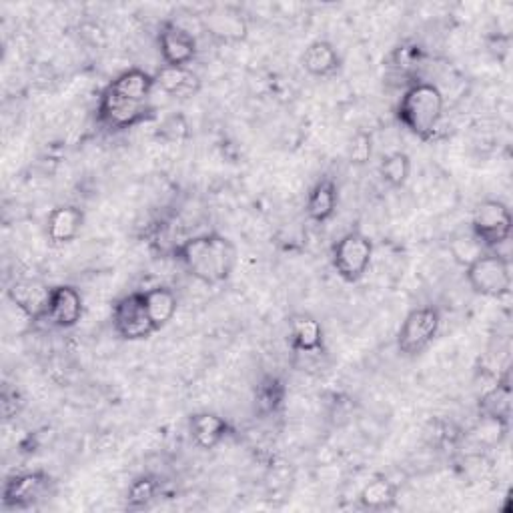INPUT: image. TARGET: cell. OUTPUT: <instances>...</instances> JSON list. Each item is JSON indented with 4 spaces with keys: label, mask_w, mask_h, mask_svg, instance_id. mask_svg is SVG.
Segmentation results:
<instances>
[{
    "label": "cell",
    "mask_w": 513,
    "mask_h": 513,
    "mask_svg": "<svg viewBox=\"0 0 513 513\" xmlns=\"http://www.w3.org/2000/svg\"><path fill=\"white\" fill-rule=\"evenodd\" d=\"M173 257L193 279L213 287L229 281L233 275L237 265V247L229 237L211 231L175 245Z\"/></svg>",
    "instance_id": "obj_1"
},
{
    "label": "cell",
    "mask_w": 513,
    "mask_h": 513,
    "mask_svg": "<svg viewBox=\"0 0 513 513\" xmlns=\"http://www.w3.org/2000/svg\"><path fill=\"white\" fill-rule=\"evenodd\" d=\"M445 113V97L433 83L413 81L397 103V121L419 141L435 139Z\"/></svg>",
    "instance_id": "obj_2"
},
{
    "label": "cell",
    "mask_w": 513,
    "mask_h": 513,
    "mask_svg": "<svg viewBox=\"0 0 513 513\" xmlns=\"http://www.w3.org/2000/svg\"><path fill=\"white\" fill-rule=\"evenodd\" d=\"M157 117V107L153 103H137L131 101L117 91H113L109 85L101 91L99 103H97V121L101 127H105L111 133H121L133 127H139L143 123H149Z\"/></svg>",
    "instance_id": "obj_3"
},
{
    "label": "cell",
    "mask_w": 513,
    "mask_h": 513,
    "mask_svg": "<svg viewBox=\"0 0 513 513\" xmlns=\"http://www.w3.org/2000/svg\"><path fill=\"white\" fill-rule=\"evenodd\" d=\"M465 279L471 291L481 297L501 299L511 293V267L497 251H485L465 265Z\"/></svg>",
    "instance_id": "obj_4"
},
{
    "label": "cell",
    "mask_w": 513,
    "mask_h": 513,
    "mask_svg": "<svg viewBox=\"0 0 513 513\" xmlns=\"http://www.w3.org/2000/svg\"><path fill=\"white\" fill-rule=\"evenodd\" d=\"M471 237L485 249L495 251L511 239L513 219L511 211L503 201L485 199L473 209L471 217Z\"/></svg>",
    "instance_id": "obj_5"
},
{
    "label": "cell",
    "mask_w": 513,
    "mask_h": 513,
    "mask_svg": "<svg viewBox=\"0 0 513 513\" xmlns=\"http://www.w3.org/2000/svg\"><path fill=\"white\" fill-rule=\"evenodd\" d=\"M441 329V313L433 305L415 307L403 319L397 331V351L403 357H419L437 339Z\"/></svg>",
    "instance_id": "obj_6"
},
{
    "label": "cell",
    "mask_w": 513,
    "mask_h": 513,
    "mask_svg": "<svg viewBox=\"0 0 513 513\" xmlns=\"http://www.w3.org/2000/svg\"><path fill=\"white\" fill-rule=\"evenodd\" d=\"M373 241L361 231H349L331 249V265L345 283H359L373 261Z\"/></svg>",
    "instance_id": "obj_7"
},
{
    "label": "cell",
    "mask_w": 513,
    "mask_h": 513,
    "mask_svg": "<svg viewBox=\"0 0 513 513\" xmlns=\"http://www.w3.org/2000/svg\"><path fill=\"white\" fill-rule=\"evenodd\" d=\"M111 321L115 335L123 341H143L157 333L149 317L143 291H133L117 299L113 305Z\"/></svg>",
    "instance_id": "obj_8"
},
{
    "label": "cell",
    "mask_w": 513,
    "mask_h": 513,
    "mask_svg": "<svg viewBox=\"0 0 513 513\" xmlns=\"http://www.w3.org/2000/svg\"><path fill=\"white\" fill-rule=\"evenodd\" d=\"M55 481L45 471H27L17 473L7 479L3 489V507L5 509H31L39 501L51 495Z\"/></svg>",
    "instance_id": "obj_9"
},
{
    "label": "cell",
    "mask_w": 513,
    "mask_h": 513,
    "mask_svg": "<svg viewBox=\"0 0 513 513\" xmlns=\"http://www.w3.org/2000/svg\"><path fill=\"white\" fill-rule=\"evenodd\" d=\"M159 55L167 67H191L197 59L199 47L193 33L173 21H165L159 29Z\"/></svg>",
    "instance_id": "obj_10"
},
{
    "label": "cell",
    "mask_w": 513,
    "mask_h": 513,
    "mask_svg": "<svg viewBox=\"0 0 513 513\" xmlns=\"http://www.w3.org/2000/svg\"><path fill=\"white\" fill-rule=\"evenodd\" d=\"M85 313L83 295L73 285H57L51 291L49 307L43 323H49L57 329H73L81 323Z\"/></svg>",
    "instance_id": "obj_11"
},
{
    "label": "cell",
    "mask_w": 513,
    "mask_h": 513,
    "mask_svg": "<svg viewBox=\"0 0 513 513\" xmlns=\"http://www.w3.org/2000/svg\"><path fill=\"white\" fill-rule=\"evenodd\" d=\"M51 291L53 287H47L37 279H23V281H15L7 289V297L31 323H43L49 307Z\"/></svg>",
    "instance_id": "obj_12"
},
{
    "label": "cell",
    "mask_w": 513,
    "mask_h": 513,
    "mask_svg": "<svg viewBox=\"0 0 513 513\" xmlns=\"http://www.w3.org/2000/svg\"><path fill=\"white\" fill-rule=\"evenodd\" d=\"M289 345L301 355H321L325 351V331L317 317L297 313L289 319Z\"/></svg>",
    "instance_id": "obj_13"
},
{
    "label": "cell",
    "mask_w": 513,
    "mask_h": 513,
    "mask_svg": "<svg viewBox=\"0 0 513 513\" xmlns=\"http://www.w3.org/2000/svg\"><path fill=\"white\" fill-rule=\"evenodd\" d=\"M231 431H233L231 423L217 413L199 411L189 417L191 441L203 451H211L219 447L231 435Z\"/></svg>",
    "instance_id": "obj_14"
},
{
    "label": "cell",
    "mask_w": 513,
    "mask_h": 513,
    "mask_svg": "<svg viewBox=\"0 0 513 513\" xmlns=\"http://www.w3.org/2000/svg\"><path fill=\"white\" fill-rule=\"evenodd\" d=\"M85 225L83 209L75 205L55 207L47 217V239L53 245H69L73 243Z\"/></svg>",
    "instance_id": "obj_15"
},
{
    "label": "cell",
    "mask_w": 513,
    "mask_h": 513,
    "mask_svg": "<svg viewBox=\"0 0 513 513\" xmlns=\"http://www.w3.org/2000/svg\"><path fill=\"white\" fill-rule=\"evenodd\" d=\"M155 85L159 91L173 99H193L201 91V79L189 67L161 65L155 73Z\"/></svg>",
    "instance_id": "obj_16"
},
{
    "label": "cell",
    "mask_w": 513,
    "mask_h": 513,
    "mask_svg": "<svg viewBox=\"0 0 513 513\" xmlns=\"http://www.w3.org/2000/svg\"><path fill=\"white\" fill-rule=\"evenodd\" d=\"M337 207H339L337 183L331 177H321L307 195V201H305L307 219L317 225H323L335 217Z\"/></svg>",
    "instance_id": "obj_17"
},
{
    "label": "cell",
    "mask_w": 513,
    "mask_h": 513,
    "mask_svg": "<svg viewBox=\"0 0 513 513\" xmlns=\"http://www.w3.org/2000/svg\"><path fill=\"white\" fill-rule=\"evenodd\" d=\"M205 31L221 43H241L247 39L245 19L231 9H215L203 17Z\"/></svg>",
    "instance_id": "obj_18"
},
{
    "label": "cell",
    "mask_w": 513,
    "mask_h": 513,
    "mask_svg": "<svg viewBox=\"0 0 513 513\" xmlns=\"http://www.w3.org/2000/svg\"><path fill=\"white\" fill-rule=\"evenodd\" d=\"M301 67L317 79H329L339 73L341 57L329 41H313L301 55Z\"/></svg>",
    "instance_id": "obj_19"
},
{
    "label": "cell",
    "mask_w": 513,
    "mask_h": 513,
    "mask_svg": "<svg viewBox=\"0 0 513 513\" xmlns=\"http://www.w3.org/2000/svg\"><path fill=\"white\" fill-rule=\"evenodd\" d=\"M357 503L367 511H389L397 507V485L385 475H373L359 491Z\"/></svg>",
    "instance_id": "obj_20"
},
{
    "label": "cell",
    "mask_w": 513,
    "mask_h": 513,
    "mask_svg": "<svg viewBox=\"0 0 513 513\" xmlns=\"http://www.w3.org/2000/svg\"><path fill=\"white\" fill-rule=\"evenodd\" d=\"M109 87L117 91L119 95L137 101V103H151L155 85V75L143 71V69H127L121 75H117Z\"/></svg>",
    "instance_id": "obj_21"
},
{
    "label": "cell",
    "mask_w": 513,
    "mask_h": 513,
    "mask_svg": "<svg viewBox=\"0 0 513 513\" xmlns=\"http://www.w3.org/2000/svg\"><path fill=\"white\" fill-rule=\"evenodd\" d=\"M287 399V385L279 375H263L253 391L255 411L261 417H271L279 413Z\"/></svg>",
    "instance_id": "obj_22"
},
{
    "label": "cell",
    "mask_w": 513,
    "mask_h": 513,
    "mask_svg": "<svg viewBox=\"0 0 513 513\" xmlns=\"http://www.w3.org/2000/svg\"><path fill=\"white\" fill-rule=\"evenodd\" d=\"M143 297H145V305H147V311H149V317H151L155 329L157 331L165 329L173 321V317L177 315V309H179V299L173 293V289L159 285V287L143 291Z\"/></svg>",
    "instance_id": "obj_23"
},
{
    "label": "cell",
    "mask_w": 513,
    "mask_h": 513,
    "mask_svg": "<svg viewBox=\"0 0 513 513\" xmlns=\"http://www.w3.org/2000/svg\"><path fill=\"white\" fill-rule=\"evenodd\" d=\"M479 415L509 421V415H511V385H509L507 375L501 381H497V385L493 389H489L479 399Z\"/></svg>",
    "instance_id": "obj_24"
},
{
    "label": "cell",
    "mask_w": 513,
    "mask_h": 513,
    "mask_svg": "<svg viewBox=\"0 0 513 513\" xmlns=\"http://www.w3.org/2000/svg\"><path fill=\"white\" fill-rule=\"evenodd\" d=\"M379 177L391 189H403L411 177V159L403 151L389 153L379 163Z\"/></svg>",
    "instance_id": "obj_25"
},
{
    "label": "cell",
    "mask_w": 513,
    "mask_h": 513,
    "mask_svg": "<svg viewBox=\"0 0 513 513\" xmlns=\"http://www.w3.org/2000/svg\"><path fill=\"white\" fill-rule=\"evenodd\" d=\"M157 497H161V479L157 475H139L127 491V507L137 511L149 507Z\"/></svg>",
    "instance_id": "obj_26"
},
{
    "label": "cell",
    "mask_w": 513,
    "mask_h": 513,
    "mask_svg": "<svg viewBox=\"0 0 513 513\" xmlns=\"http://www.w3.org/2000/svg\"><path fill=\"white\" fill-rule=\"evenodd\" d=\"M423 49L415 43H403L399 47H395L387 59V67L395 73V75H411L421 63H423Z\"/></svg>",
    "instance_id": "obj_27"
},
{
    "label": "cell",
    "mask_w": 513,
    "mask_h": 513,
    "mask_svg": "<svg viewBox=\"0 0 513 513\" xmlns=\"http://www.w3.org/2000/svg\"><path fill=\"white\" fill-rule=\"evenodd\" d=\"M373 157V135L367 131H357L347 147V159L355 167H365Z\"/></svg>",
    "instance_id": "obj_28"
},
{
    "label": "cell",
    "mask_w": 513,
    "mask_h": 513,
    "mask_svg": "<svg viewBox=\"0 0 513 513\" xmlns=\"http://www.w3.org/2000/svg\"><path fill=\"white\" fill-rule=\"evenodd\" d=\"M189 123L183 115H173L169 119H165V123L159 129V139L167 141V143H181L189 139Z\"/></svg>",
    "instance_id": "obj_29"
}]
</instances>
